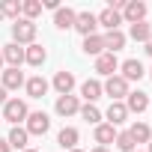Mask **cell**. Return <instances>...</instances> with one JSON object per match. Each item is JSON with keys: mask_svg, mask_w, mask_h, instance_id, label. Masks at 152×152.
<instances>
[{"mask_svg": "<svg viewBox=\"0 0 152 152\" xmlns=\"http://www.w3.org/2000/svg\"><path fill=\"white\" fill-rule=\"evenodd\" d=\"M12 42L15 45H33L36 42V21H27V18H18L12 24Z\"/></svg>", "mask_w": 152, "mask_h": 152, "instance_id": "6da1fadb", "label": "cell"}, {"mask_svg": "<svg viewBox=\"0 0 152 152\" xmlns=\"http://www.w3.org/2000/svg\"><path fill=\"white\" fill-rule=\"evenodd\" d=\"M27 116H30V110H27V102H24V99H9V102L3 104V119H6V122L21 125V122H27Z\"/></svg>", "mask_w": 152, "mask_h": 152, "instance_id": "7a4b0ae2", "label": "cell"}, {"mask_svg": "<svg viewBox=\"0 0 152 152\" xmlns=\"http://www.w3.org/2000/svg\"><path fill=\"white\" fill-rule=\"evenodd\" d=\"M24 128H27V134H30V137H42V134H48V128H51V116H48L45 110H36V113H30V116H27Z\"/></svg>", "mask_w": 152, "mask_h": 152, "instance_id": "3957f363", "label": "cell"}, {"mask_svg": "<svg viewBox=\"0 0 152 152\" xmlns=\"http://www.w3.org/2000/svg\"><path fill=\"white\" fill-rule=\"evenodd\" d=\"M102 93L110 96V102H122L128 96V81H122L119 75H110V78L102 84Z\"/></svg>", "mask_w": 152, "mask_h": 152, "instance_id": "277c9868", "label": "cell"}, {"mask_svg": "<svg viewBox=\"0 0 152 152\" xmlns=\"http://www.w3.org/2000/svg\"><path fill=\"white\" fill-rule=\"evenodd\" d=\"M146 3H143V0H128V3H125V9L119 12L122 15V21H128V24H140V21H146Z\"/></svg>", "mask_w": 152, "mask_h": 152, "instance_id": "5b68a950", "label": "cell"}, {"mask_svg": "<svg viewBox=\"0 0 152 152\" xmlns=\"http://www.w3.org/2000/svg\"><path fill=\"white\" fill-rule=\"evenodd\" d=\"M75 30H78L81 36H93L99 30V18L93 12H78V18H75Z\"/></svg>", "mask_w": 152, "mask_h": 152, "instance_id": "8992f818", "label": "cell"}, {"mask_svg": "<svg viewBox=\"0 0 152 152\" xmlns=\"http://www.w3.org/2000/svg\"><path fill=\"white\" fill-rule=\"evenodd\" d=\"M3 63H9V69H21V63H24V48L21 45H15V42H9V45H3Z\"/></svg>", "mask_w": 152, "mask_h": 152, "instance_id": "52a82bcc", "label": "cell"}, {"mask_svg": "<svg viewBox=\"0 0 152 152\" xmlns=\"http://www.w3.org/2000/svg\"><path fill=\"white\" fill-rule=\"evenodd\" d=\"M57 113L60 116H75L81 110V102H78V96H57Z\"/></svg>", "mask_w": 152, "mask_h": 152, "instance_id": "ba28073f", "label": "cell"}, {"mask_svg": "<svg viewBox=\"0 0 152 152\" xmlns=\"http://www.w3.org/2000/svg\"><path fill=\"white\" fill-rule=\"evenodd\" d=\"M119 69V60H116V54H102V57H96V72L99 75H104V78H110V75Z\"/></svg>", "mask_w": 152, "mask_h": 152, "instance_id": "9c48e42d", "label": "cell"}, {"mask_svg": "<svg viewBox=\"0 0 152 152\" xmlns=\"http://www.w3.org/2000/svg\"><path fill=\"white\" fill-rule=\"evenodd\" d=\"M96 18H99V27H104L107 33H110V30H119V24H122V15H119L116 9H110V6H107V9H102Z\"/></svg>", "mask_w": 152, "mask_h": 152, "instance_id": "30bf717a", "label": "cell"}, {"mask_svg": "<svg viewBox=\"0 0 152 152\" xmlns=\"http://www.w3.org/2000/svg\"><path fill=\"white\" fill-rule=\"evenodd\" d=\"M107 125H122L125 119H128V107H125V102H110V107H107Z\"/></svg>", "mask_w": 152, "mask_h": 152, "instance_id": "8fae6325", "label": "cell"}, {"mask_svg": "<svg viewBox=\"0 0 152 152\" xmlns=\"http://www.w3.org/2000/svg\"><path fill=\"white\" fill-rule=\"evenodd\" d=\"M54 90L60 93V96H72V90H75V75L72 72H57L54 75Z\"/></svg>", "mask_w": 152, "mask_h": 152, "instance_id": "7c38bea8", "label": "cell"}, {"mask_svg": "<svg viewBox=\"0 0 152 152\" xmlns=\"http://www.w3.org/2000/svg\"><path fill=\"white\" fill-rule=\"evenodd\" d=\"M125 107H128V113H143L146 107H149V96L146 93H128L125 96Z\"/></svg>", "mask_w": 152, "mask_h": 152, "instance_id": "4fadbf2b", "label": "cell"}, {"mask_svg": "<svg viewBox=\"0 0 152 152\" xmlns=\"http://www.w3.org/2000/svg\"><path fill=\"white\" fill-rule=\"evenodd\" d=\"M119 69H122V75H119L122 81H140L143 75H146V72H143V63H140V60H125V63H122Z\"/></svg>", "mask_w": 152, "mask_h": 152, "instance_id": "5bb4252c", "label": "cell"}, {"mask_svg": "<svg viewBox=\"0 0 152 152\" xmlns=\"http://www.w3.org/2000/svg\"><path fill=\"white\" fill-rule=\"evenodd\" d=\"M75 18H78V12L69 9V6H60V9L54 12V24H57L60 30H72V27H75Z\"/></svg>", "mask_w": 152, "mask_h": 152, "instance_id": "9a60e30c", "label": "cell"}, {"mask_svg": "<svg viewBox=\"0 0 152 152\" xmlns=\"http://www.w3.org/2000/svg\"><path fill=\"white\" fill-rule=\"evenodd\" d=\"M102 39H104V51H107V54H116V51L125 48V33H122V30H110V33H104Z\"/></svg>", "mask_w": 152, "mask_h": 152, "instance_id": "2e32d148", "label": "cell"}, {"mask_svg": "<svg viewBox=\"0 0 152 152\" xmlns=\"http://www.w3.org/2000/svg\"><path fill=\"white\" fill-rule=\"evenodd\" d=\"M27 140H30V134H27V128L24 125H12V131H9V137H6V143L12 146V149H27Z\"/></svg>", "mask_w": 152, "mask_h": 152, "instance_id": "e0dca14e", "label": "cell"}, {"mask_svg": "<svg viewBox=\"0 0 152 152\" xmlns=\"http://www.w3.org/2000/svg\"><path fill=\"white\" fill-rule=\"evenodd\" d=\"M24 90H27V96H30V99H42V96L48 93V81L42 78V75H36V78L24 81Z\"/></svg>", "mask_w": 152, "mask_h": 152, "instance_id": "ac0fdd59", "label": "cell"}, {"mask_svg": "<svg viewBox=\"0 0 152 152\" xmlns=\"http://www.w3.org/2000/svg\"><path fill=\"white\" fill-rule=\"evenodd\" d=\"M45 60H48V51H45L42 45H36V42H33V45H27V48H24V63H30V66H42Z\"/></svg>", "mask_w": 152, "mask_h": 152, "instance_id": "d6986e66", "label": "cell"}, {"mask_svg": "<svg viewBox=\"0 0 152 152\" xmlns=\"http://www.w3.org/2000/svg\"><path fill=\"white\" fill-rule=\"evenodd\" d=\"M81 96L87 99V104H96L102 99V81H96V78L93 81H84L81 84Z\"/></svg>", "mask_w": 152, "mask_h": 152, "instance_id": "ffe728a7", "label": "cell"}, {"mask_svg": "<svg viewBox=\"0 0 152 152\" xmlns=\"http://www.w3.org/2000/svg\"><path fill=\"white\" fill-rule=\"evenodd\" d=\"M0 87H3L6 93H9V90H21V87H24L21 69H6V72H3V84H0Z\"/></svg>", "mask_w": 152, "mask_h": 152, "instance_id": "44dd1931", "label": "cell"}, {"mask_svg": "<svg viewBox=\"0 0 152 152\" xmlns=\"http://www.w3.org/2000/svg\"><path fill=\"white\" fill-rule=\"evenodd\" d=\"M78 140H81V134H78V128H72V125H66V128L57 134V143H60L63 149H78Z\"/></svg>", "mask_w": 152, "mask_h": 152, "instance_id": "7402d4cb", "label": "cell"}, {"mask_svg": "<svg viewBox=\"0 0 152 152\" xmlns=\"http://www.w3.org/2000/svg\"><path fill=\"white\" fill-rule=\"evenodd\" d=\"M84 54H90V57H102V54H104V39H102L99 33L84 36Z\"/></svg>", "mask_w": 152, "mask_h": 152, "instance_id": "603a6c76", "label": "cell"}, {"mask_svg": "<svg viewBox=\"0 0 152 152\" xmlns=\"http://www.w3.org/2000/svg\"><path fill=\"white\" fill-rule=\"evenodd\" d=\"M113 140H116V128L107 125V122H99V125H96V143H99V146H107V143H113Z\"/></svg>", "mask_w": 152, "mask_h": 152, "instance_id": "cb8c5ba5", "label": "cell"}, {"mask_svg": "<svg viewBox=\"0 0 152 152\" xmlns=\"http://www.w3.org/2000/svg\"><path fill=\"white\" fill-rule=\"evenodd\" d=\"M128 134H131L134 143H149V140H152V128H149L146 122H134V125L128 128Z\"/></svg>", "mask_w": 152, "mask_h": 152, "instance_id": "d4e9b609", "label": "cell"}, {"mask_svg": "<svg viewBox=\"0 0 152 152\" xmlns=\"http://www.w3.org/2000/svg\"><path fill=\"white\" fill-rule=\"evenodd\" d=\"M42 15V0H21V18L36 21Z\"/></svg>", "mask_w": 152, "mask_h": 152, "instance_id": "484cf974", "label": "cell"}, {"mask_svg": "<svg viewBox=\"0 0 152 152\" xmlns=\"http://www.w3.org/2000/svg\"><path fill=\"white\" fill-rule=\"evenodd\" d=\"M0 15L18 21L21 18V0H3V3H0Z\"/></svg>", "mask_w": 152, "mask_h": 152, "instance_id": "4316f807", "label": "cell"}, {"mask_svg": "<svg viewBox=\"0 0 152 152\" xmlns=\"http://www.w3.org/2000/svg\"><path fill=\"white\" fill-rule=\"evenodd\" d=\"M78 113H81L90 125H99V122H102V110H99L96 104H81V110H78Z\"/></svg>", "mask_w": 152, "mask_h": 152, "instance_id": "83f0119b", "label": "cell"}, {"mask_svg": "<svg viewBox=\"0 0 152 152\" xmlns=\"http://www.w3.org/2000/svg\"><path fill=\"white\" fill-rule=\"evenodd\" d=\"M152 36V27L146 24V21H140V24H131V39L134 42H143L146 45V39Z\"/></svg>", "mask_w": 152, "mask_h": 152, "instance_id": "f1b7e54d", "label": "cell"}, {"mask_svg": "<svg viewBox=\"0 0 152 152\" xmlns=\"http://www.w3.org/2000/svg\"><path fill=\"white\" fill-rule=\"evenodd\" d=\"M113 143H116V149H119V152H134V149H137V143L131 140V134H128V131H116V140H113Z\"/></svg>", "mask_w": 152, "mask_h": 152, "instance_id": "f546056e", "label": "cell"}, {"mask_svg": "<svg viewBox=\"0 0 152 152\" xmlns=\"http://www.w3.org/2000/svg\"><path fill=\"white\" fill-rule=\"evenodd\" d=\"M0 152H12V146H9V143H6L3 137H0Z\"/></svg>", "mask_w": 152, "mask_h": 152, "instance_id": "4dcf8cb0", "label": "cell"}, {"mask_svg": "<svg viewBox=\"0 0 152 152\" xmlns=\"http://www.w3.org/2000/svg\"><path fill=\"white\" fill-rule=\"evenodd\" d=\"M6 102H9V99H6V90L0 87V104H6Z\"/></svg>", "mask_w": 152, "mask_h": 152, "instance_id": "1f68e13d", "label": "cell"}, {"mask_svg": "<svg viewBox=\"0 0 152 152\" xmlns=\"http://www.w3.org/2000/svg\"><path fill=\"white\" fill-rule=\"evenodd\" d=\"M146 54H149V57H152V36H149V39H146Z\"/></svg>", "mask_w": 152, "mask_h": 152, "instance_id": "d6a6232c", "label": "cell"}, {"mask_svg": "<svg viewBox=\"0 0 152 152\" xmlns=\"http://www.w3.org/2000/svg\"><path fill=\"white\" fill-rule=\"evenodd\" d=\"M93 152H110V149H107V146H96Z\"/></svg>", "mask_w": 152, "mask_h": 152, "instance_id": "836d02e7", "label": "cell"}, {"mask_svg": "<svg viewBox=\"0 0 152 152\" xmlns=\"http://www.w3.org/2000/svg\"><path fill=\"white\" fill-rule=\"evenodd\" d=\"M0 69H3V54H0Z\"/></svg>", "mask_w": 152, "mask_h": 152, "instance_id": "e575fe53", "label": "cell"}, {"mask_svg": "<svg viewBox=\"0 0 152 152\" xmlns=\"http://www.w3.org/2000/svg\"><path fill=\"white\" fill-rule=\"evenodd\" d=\"M69 152H84V149H69Z\"/></svg>", "mask_w": 152, "mask_h": 152, "instance_id": "d590c367", "label": "cell"}, {"mask_svg": "<svg viewBox=\"0 0 152 152\" xmlns=\"http://www.w3.org/2000/svg\"><path fill=\"white\" fill-rule=\"evenodd\" d=\"M24 152H36V149H24Z\"/></svg>", "mask_w": 152, "mask_h": 152, "instance_id": "8d00e7d4", "label": "cell"}, {"mask_svg": "<svg viewBox=\"0 0 152 152\" xmlns=\"http://www.w3.org/2000/svg\"><path fill=\"white\" fill-rule=\"evenodd\" d=\"M149 152H152V140H149Z\"/></svg>", "mask_w": 152, "mask_h": 152, "instance_id": "74e56055", "label": "cell"}, {"mask_svg": "<svg viewBox=\"0 0 152 152\" xmlns=\"http://www.w3.org/2000/svg\"><path fill=\"white\" fill-rule=\"evenodd\" d=\"M134 152H140V149H134Z\"/></svg>", "mask_w": 152, "mask_h": 152, "instance_id": "f35d334b", "label": "cell"}, {"mask_svg": "<svg viewBox=\"0 0 152 152\" xmlns=\"http://www.w3.org/2000/svg\"><path fill=\"white\" fill-rule=\"evenodd\" d=\"M149 107H152V104H149Z\"/></svg>", "mask_w": 152, "mask_h": 152, "instance_id": "ab89813d", "label": "cell"}]
</instances>
